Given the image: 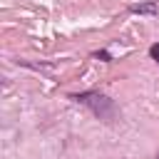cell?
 Wrapping results in <instances>:
<instances>
[{"instance_id": "6da1fadb", "label": "cell", "mask_w": 159, "mask_h": 159, "mask_svg": "<svg viewBox=\"0 0 159 159\" xmlns=\"http://www.w3.org/2000/svg\"><path fill=\"white\" fill-rule=\"evenodd\" d=\"M72 99L87 104V107L94 112L97 119L112 122V119L117 117V107H114V102H112L107 94H99V92H80V94H72Z\"/></svg>"}, {"instance_id": "3957f363", "label": "cell", "mask_w": 159, "mask_h": 159, "mask_svg": "<svg viewBox=\"0 0 159 159\" xmlns=\"http://www.w3.org/2000/svg\"><path fill=\"white\" fill-rule=\"evenodd\" d=\"M149 55H152V60H157V62H159V42H154V45L149 47Z\"/></svg>"}, {"instance_id": "7a4b0ae2", "label": "cell", "mask_w": 159, "mask_h": 159, "mask_svg": "<svg viewBox=\"0 0 159 159\" xmlns=\"http://www.w3.org/2000/svg\"><path fill=\"white\" fill-rule=\"evenodd\" d=\"M129 12H139V15H154L157 12V2H144V5H132Z\"/></svg>"}, {"instance_id": "277c9868", "label": "cell", "mask_w": 159, "mask_h": 159, "mask_svg": "<svg viewBox=\"0 0 159 159\" xmlns=\"http://www.w3.org/2000/svg\"><path fill=\"white\" fill-rule=\"evenodd\" d=\"M94 57H99V60H104V62H112L109 52H94Z\"/></svg>"}]
</instances>
